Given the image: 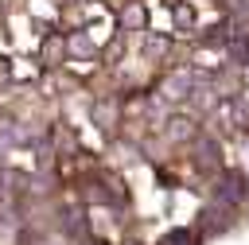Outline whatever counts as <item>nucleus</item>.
I'll return each mask as SVG.
<instances>
[{"mask_svg": "<svg viewBox=\"0 0 249 245\" xmlns=\"http://www.w3.org/2000/svg\"><path fill=\"white\" fill-rule=\"evenodd\" d=\"M230 54H233V62H241V66H249V35H241V39H233V43H230Z\"/></svg>", "mask_w": 249, "mask_h": 245, "instance_id": "3", "label": "nucleus"}, {"mask_svg": "<svg viewBox=\"0 0 249 245\" xmlns=\"http://www.w3.org/2000/svg\"><path fill=\"white\" fill-rule=\"evenodd\" d=\"M140 19H144V16H140V12H136V8H132V12H128V16H124V23H128V27H136V23H140Z\"/></svg>", "mask_w": 249, "mask_h": 245, "instance_id": "6", "label": "nucleus"}, {"mask_svg": "<svg viewBox=\"0 0 249 245\" xmlns=\"http://www.w3.org/2000/svg\"><path fill=\"white\" fill-rule=\"evenodd\" d=\"M214 163H218V152H214L210 140H202L198 144V167H214Z\"/></svg>", "mask_w": 249, "mask_h": 245, "instance_id": "4", "label": "nucleus"}, {"mask_svg": "<svg viewBox=\"0 0 249 245\" xmlns=\"http://www.w3.org/2000/svg\"><path fill=\"white\" fill-rule=\"evenodd\" d=\"M160 245H195V233H191V229H171Z\"/></svg>", "mask_w": 249, "mask_h": 245, "instance_id": "5", "label": "nucleus"}, {"mask_svg": "<svg viewBox=\"0 0 249 245\" xmlns=\"http://www.w3.org/2000/svg\"><path fill=\"white\" fill-rule=\"evenodd\" d=\"M245 194H249V183H245L241 171H226V175L218 179V202H222V206H233V202H241Z\"/></svg>", "mask_w": 249, "mask_h": 245, "instance_id": "1", "label": "nucleus"}, {"mask_svg": "<svg viewBox=\"0 0 249 245\" xmlns=\"http://www.w3.org/2000/svg\"><path fill=\"white\" fill-rule=\"evenodd\" d=\"M187 89H191V74H175V78L163 82V97H171V101L187 97Z\"/></svg>", "mask_w": 249, "mask_h": 245, "instance_id": "2", "label": "nucleus"}]
</instances>
